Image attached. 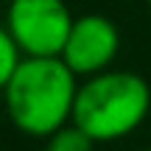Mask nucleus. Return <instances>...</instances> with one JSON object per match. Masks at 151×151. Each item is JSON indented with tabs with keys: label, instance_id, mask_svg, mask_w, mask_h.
Returning <instances> with one entry per match:
<instances>
[{
	"label": "nucleus",
	"instance_id": "nucleus-1",
	"mask_svg": "<svg viewBox=\"0 0 151 151\" xmlns=\"http://www.w3.org/2000/svg\"><path fill=\"white\" fill-rule=\"evenodd\" d=\"M76 73L62 56H22L3 90L9 120L31 137H50L73 120Z\"/></svg>",
	"mask_w": 151,
	"mask_h": 151
},
{
	"label": "nucleus",
	"instance_id": "nucleus-2",
	"mask_svg": "<svg viewBox=\"0 0 151 151\" xmlns=\"http://www.w3.org/2000/svg\"><path fill=\"white\" fill-rule=\"evenodd\" d=\"M148 112L151 87L140 73L104 70L78 84L70 123L92 143H109L132 134Z\"/></svg>",
	"mask_w": 151,
	"mask_h": 151
},
{
	"label": "nucleus",
	"instance_id": "nucleus-3",
	"mask_svg": "<svg viewBox=\"0 0 151 151\" xmlns=\"http://www.w3.org/2000/svg\"><path fill=\"white\" fill-rule=\"evenodd\" d=\"M76 17L65 0H9L6 31L22 56H62Z\"/></svg>",
	"mask_w": 151,
	"mask_h": 151
},
{
	"label": "nucleus",
	"instance_id": "nucleus-4",
	"mask_svg": "<svg viewBox=\"0 0 151 151\" xmlns=\"http://www.w3.org/2000/svg\"><path fill=\"white\" fill-rule=\"evenodd\" d=\"M120 50V31L104 14H81L73 20L62 62L76 76H98L109 70L112 59Z\"/></svg>",
	"mask_w": 151,
	"mask_h": 151
},
{
	"label": "nucleus",
	"instance_id": "nucleus-5",
	"mask_svg": "<svg viewBox=\"0 0 151 151\" xmlns=\"http://www.w3.org/2000/svg\"><path fill=\"white\" fill-rule=\"evenodd\" d=\"M95 143L84 134L81 129H76L73 123H67L65 129L53 132L45 143V151H92Z\"/></svg>",
	"mask_w": 151,
	"mask_h": 151
},
{
	"label": "nucleus",
	"instance_id": "nucleus-6",
	"mask_svg": "<svg viewBox=\"0 0 151 151\" xmlns=\"http://www.w3.org/2000/svg\"><path fill=\"white\" fill-rule=\"evenodd\" d=\"M22 53L20 48L14 45V39L9 37V31H6V25H0V92L6 90V84H9L11 73L17 70V65H20Z\"/></svg>",
	"mask_w": 151,
	"mask_h": 151
},
{
	"label": "nucleus",
	"instance_id": "nucleus-7",
	"mask_svg": "<svg viewBox=\"0 0 151 151\" xmlns=\"http://www.w3.org/2000/svg\"><path fill=\"white\" fill-rule=\"evenodd\" d=\"M146 3H148V6H151V0H146Z\"/></svg>",
	"mask_w": 151,
	"mask_h": 151
},
{
	"label": "nucleus",
	"instance_id": "nucleus-8",
	"mask_svg": "<svg viewBox=\"0 0 151 151\" xmlns=\"http://www.w3.org/2000/svg\"><path fill=\"white\" fill-rule=\"evenodd\" d=\"M143 151H151V148H143Z\"/></svg>",
	"mask_w": 151,
	"mask_h": 151
}]
</instances>
